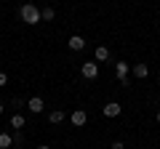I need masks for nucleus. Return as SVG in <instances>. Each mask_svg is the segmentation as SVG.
I'll return each instance as SVG.
<instances>
[{
    "label": "nucleus",
    "instance_id": "obj_1",
    "mask_svg": "<svg viewBox=\"0 0 160 149\" xmlns=\"http://www.w3.org/2000/svg\"><path fill=\"white\" fill-rule=\"evenodd\" d=\"M19 13H22V22H24V24H29V27H35V24L43 22V16H40V8L35 6V3H24Z\"/></svg>",
    "mask_w": 160,
    "mask_h": 149
},
{
    "label": "nucleus",
    "instance_id": "obj_2",
    "mask_svg": "<svg viewBox=\"0 0 160 149\" xmlns=\"http://www.w3.org/2000/svg\"><path fill=\"white\" fill-rule=\"evenodd\" d=\"M80 74H83L86 80H93V77L99 74V64L96 61H86L83 67H80Z\"/></svg>",
    "mask_w": 160,
    "mask_h": 149
},
{
    "label": "nucleus",
    "instance_id": "obj_3",
    "mask_svg": "<svg viewBox=\"0 0 160 149\" xmlns=\"http://www.w3.org/2000/svg\"><path fill=\"white\" fill-rule=\"evenodd\" d=\"M69 120H72V125H75V128H83V125L88 123V115L83 112V109H75L72 115H69Z\"/></svg>",
    "mask_w": 160,
    "mask_h": 149
},
{
    "label": "nucleus",
    "instance_id": "obj_4",
    "mask_svg": "<svg viewBox=\"0 0 160 149\" xmlns=\"http://www.w3.org/2000/svg\"><path fill=\"white\" fill-rule=\"evenodd\" d=\"M128 72H131V64H126V61H118V64H115V74H118V80H123V85H126Z\"/></svg>",
    "mask_w": 160,
    "mask_h": 149
},
{
    "label": "nucleus",
    "instance_id": "obj_5",
    "mask_svg": "<svg viewBox=\"0 0 160 149\" xmlns=\"http://www.w3.org/2000/svg\"><path fill=\"white\" fill-rule=\"evenodd\" d=\"M102 112H104V117H118L120 112H123V107H120L118 101H109V104H104Z\"/></svg>",
    "mask_w": 160,
    "mask_h": 149
},
{
    "label": "nucleus",
    "instance_id": "obj_6",
    "mask_svg": "<svg viewBox=\"0 0 160 149\" xmlns=\"http://www.w3.org/2000/svg\"><path fill=\"white\" fill-rule=\"evenodd\" d=\"M43 107H46V104H43V99H40V96H32V99L27 101V109L32 112V115H40V112H43Z\"/></svg>",
    "mask_w": 160,
    "mask_h": 149
},
{
    "label": "nucleus",
    "instance_id": "obj_7",
    "mask_svg": "<svg viewBox=\"0 0 160 149\" xmlns=\"http://www.w3.org/2000/svg\"><path fill=\"white\" fill-rule=\"evenodd\" d=\"M67 46H69V51H83V48H86V40H83L80 35H72L67 40Z\"/></svg>",
    "mask_w": 160,
    "mask_h": 149
},
{
    "label": "nucleus",
    "instance_id": "obj_8",
    "mask_svg": "<svg viewBox=\"0 0 160 149\" xmlns=\"http://www.w3.org/2000/svg\"><path fill=\"white\" fill-rule=\"evenodd\" d=\"M131 72H133V77H139V80H147L149 67H147V64H133V67H131Z\"/></svg>",
    "mask_w": 160,
    "mask_h": 149
},
{
    "label": "nucleus",
    "instance_id": "obj_9",
    "mask_svg": "<svg viewBox=\"0 0 160 149\" xmlns=\"http://www.w3.org/2000/svg\"><path fill=\"white\" fill-rule=\"evenodd\" d=\"M8 123H11V128H24V123H27V120H24V115L13 112V115H11V120H8Z\"/></svg>",
    "mask_w": 160,
    "mask_h": 149
},
{
    "label": "nucleus",
    "instance_id": "obj_10",
    "mask_svg": "<svg viewBox=\"0 0 160 149\" xmlns=\"http://www.w3.org/2000/svg\"><path fill=\"white\" fill-rule=\"evenodd\" d=\"M109 59V48L107 46H99L96 48V61H107Z\"/></svg>",
    "mask_w": 160,
    "mask_h": 149
},
{
    "label": "nucleus",
    "instance_id": "obj_11",
    "mask_svg": "<svg viewBox=\"0 0 160 149\" xmlns=\"http://www.w3.org/2000/svg\"><path fill=\"white\" fill-rule=\"evenodd\" d=\"M48 120H51V123H53V125H59V123H62V120H64V112H62V109H53L51 115H48Z\"/></svg>",
    "mask_w": 160,
    "mask_h": 149
},
{
    "label": "nucleus",
    "instance_id": "obj_12",
    "mask_svg": "<svg viewBox=\"0 0 160 149\" xmlns=\"http://www.w3.org/2000/svg\"><path fill=\"white\" fill-rule=\"evenodd\" d=\"M13 144V138H11V133H0V149H8Z\"/></svg>",
    "mask_w": 160,
    "mask_h": 149
},
{
    "label": "nucleus",
    "instance_id": "obj_13",
    "mask_svg": "<svg viewBox=\"0 0 160 149\" xmlns=\"http://www.w3.org/2000/svg\"><path fill=\"white\" fill-rule=\"evenodd\" d=\"M40 16H43V22H53V19H56V11H53V8H43Z\"/></svg>",
    "mask_w": 160,
    "mask_h": 149
},
{
    "label": "nucleus",
    "instance_id": "obj_14",
    "mask_svg": "<svg viewBox=\"0 0 160 149\" xmlns=\"http://www.w3.org/2000/svg\"><path fill=\"white\" fill-rule=\"evenodd\" d=\"M109 149H126V144H123V141H112V147H109Z\"/></svg>",
    "mask_w": 160,
    "mask_h": 149
},
{
    "label": "nucleus",
    "instance_id": "obj_15",
    "mask_svg": "<svg viewBox=\"0 0 160 149\" xmlns=\"http://www.w3.org/2000/svg\"><path fill=\"white\" fill-rule=\"evenodd\" d=\"M6 83H8V74H6V72H0V85H6Z\"/></svg>",
    "mask_w": 160,
    "mask_h": 149
},
{
    "label": "nucleus",
    "instance_id": "obj_16",
    "mask_svg": "<svg viewBox=\"0 0 160 149\" xmlns=\"http://www.w3.org/2000/svg\"><path fill=\"white\" fill-rule=\"evenodd\" d=\"M3 109H6V107H3V104H0V115H3Z\"/></svg>",
    "mask_w": 160,
    "mask_h": 149
},
{
    "label": "nucleus",
    "instance_id": "obj_17",
    "mask_svg": "<svg viewBox=\"0 0 160 149\" xmlns=\"http://www.w3.org/2000/svg\"><path fill=\"white\" fill-rule=\"evenodd\" d=\"M38 149H51V147H38Z\"/></svg>",
    "mask_w": 160,
    "mask_h": 149
},
{
    "label": "nucleus",
    "instance_id": "obj_18",
    "mask_svg": "<svg viewBox=\"0 0 160 149\" xmlns=\"http://www.w3.org/2000/svg\"><path fill=\"white\" fill-rule=\"evenodd\" d=\"M158 123H160V112H158Z\"/></svg>",
    "mask_w": 160,
    "mask_h": 149
}]
</instances>
